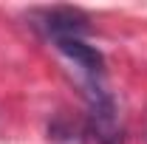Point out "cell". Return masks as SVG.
<instances>
[{"mask_svg": "<svg viewBox=\"0 0 147 144\" xmlns=\"http://www.w3.org/2000/svg\"><path fill=\"white\" fill-rule=\"evenodd\" d=\"M88 127L96 144H122V122L110 93L102 82L91 85V110H88Z\"/></svg>", "mask_w": 147, "mask_h": 144, "instance_id": "cell-1", "label": "cell"}, {"mask_svg": "<svg viewBox=\"0 0 147 144\" xmlns=\"http://www.w3.org/2000/svg\"><path fill=\"white\" fill-rule=\"evenodd\" d=\"M51 40L59 37H82L91 31L88 17L79 11V9H48V11H40V23H37Z\"/></svg>", "mask_w": 147, "mask_h": 144, "instance_id": "cell-2", "label": "cell"}, {"mask_svg": "<svg viewBox=\"0 0 147 144\" xmlns=\"http://www.w3.org/2000/svg\"><path fill=\"white\" fill-rule=\"evenodd\" d=\"M54 45L68 57V59H74V62L82 68V73L88 76L91 85H96V82L102 79V73H105V59H102V54H99L93 45H88L82 37H59V40H54Z\"/></svg>", "mask_w": 147, "mask_h": 144, "instance_id": "cell-3", "label": "cell"}]
</instances>
